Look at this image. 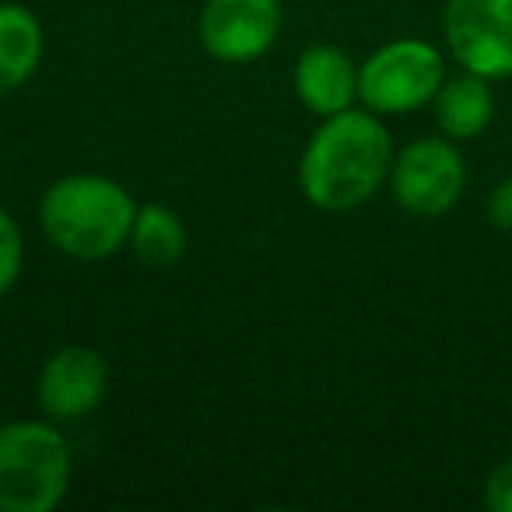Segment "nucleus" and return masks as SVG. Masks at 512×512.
Segmentation results:
<instances>
[{
  "instance_id": "obj_9",
  "label": "nucleus",
  "mask_w": 512,
  "mask_h": 512,
  "mask_svg": "<svg viewBox=\"0 0 512 512\" xmlns=\"http://www.w3.org/2000/svg\"><path fill=\"white\" fill-rule=\"evenodd\" d=\"M292 88L309 113L327 120L358 102V64L341 46L316 43L295 60Z\"/></svg>"
},
{
  "instance_id": "obj_14",
  "label": "nucleus",
  "mask_w": 512,
  "mask_h": 512,
  "mask_svg": "<svg viewBox=\"0 0 512 512\" xmlns=\"http://www.w3.org/2000/svg\"><path fill=\"white\" fill-rule=\"evenodd\" d=\"M484 509L491 512H512V456L491 467L484 477Z\"/></svg>"
},
{
  "instance_id": "obj_4",
  "label": "nucleus",
  "mask_w": 512,
  "mask_h": 512,
  "mask_svg": "<svg viewBox=\"0 0 512 512\" xmlns=\"http://www.w3.org/2000/svg\"><path fill=\"white\" fill-rule=\"evenodd\" d=\"M446 57L425 39H390L358 64V102L376 116H404L432 106L446 81Z\"/></svg>"
},
{
  "instance_id": "obj_6",
  "label": "nucleus",
  "mask_w": 512,
  "mask_h": 512,
  "mask_svg": "<svg viewBox=\"0 0 512 512\" xmlns=\"http://www.w3.org/2000/svg\"><path fill=\"white\" fill-rule=\"evenodd\" d=\"M442 39L460 71L488 81L512 78V0H446Z\"/></svg>"
},
{
  "instance_id": "obj_12",
  "label": "nucleus",
  "mask_w": 512,
  "mask_h": 512,
  "mask_svg": "<svg viewBox=\"0 0 512 512\" xmlns=\"http://www.w3.org/2000/svg\"><path fill=\"white\" fill-rule=\"evenodd\" d=\"M130 249L141 260L144 267H176L186 253V225L172 207L148 200V204L137 207L134 228H130Z\"/></svg>"
},
{
  "instance_id": "obj_11",
  "label": "nucleus",
  "mask_w": 512,
  "mask_h": 512,
  "mask_svg": "<svg viewBox=\"0 0 512 512\" xmlns=\"http://www.w3.org/2000/svg\"><path fill=\"white\" fill-rule=\"evenodd\" d=\"M432 113L439 123V134L449 141H474L495 120V92L488 78H477L470 71H460L456 78H446L432 99Z\"/></svg>"
},
{
  "instance_id": "obj_5",
  "label": "nucleus",
  "mask_w": 512,
  "mask_h": 512,
  "mask_svg": "<svg viewBox=\"0 0 512 512\" xmlns=\"http://www.w3.org/2000/svg\"><path fill=\"white\" fill-rule=\"evenodd\" d=\"M393 200L414 218H439L460 204L467 190V162L446 134L414 137L393 155Z\"/></svg>"
},
{
  "instance_id": "obj_1",
  "label": "nucleus",
  "mask_w": 512,
  "mask_h": 512,
  "mask_svg": "<svg viewBox=\"0 0 512 512\" xmlns=\"http://www.w3.org/2000/svg\"><path fill=\"white\" fill-rule=\"evenodd\" d=\"M393 155L383 116L351 106L313 130L299 158V186L316 211L348 214L390 183Z\"/></svg>"
},
{
  "instance_id": "obj_10",
  "label": "nucleus",
  "mask_w": 512,
  "mask_h": 512,
  "mask_svg": "<svg viewBox=\"0 0 512 512\" xmlns=\"http://www.w3.org/2000/svg\"><path fill=\"white\" fill-rule=\"evenodd\" d=\"M46 53L43 22L36 11L0 0V95H15L36 78Z\"/></svg>"
},
{
  "instance_id": "obj_8",
  "label": "nucleus",
  "mask_w": 512,
  "mask_h": 512,
  "mask_svg": "<svg viewBox=\"0 0 512 512\" xmlns=\"http://www.w3.org/2000/svg\"><path fill=\"white\" fill-rule=\"evenodd\" d=\"M109 397V362L88 344H64L46 358L36 383V400L43 418L81 421L95 414Z\"/></svg>"
},
{
  "instance_id": "obj_13",
  "label": "nucleus",
  "mask_w": 512,
  "mask_h": 512,
  "mask_svg": "<svg viewBox=\"0 0 512 512\" xmlns=\"http://www.w3.org/2000/svg\"><path fill=\"white\" fill-rule=\"evenodd\" d=\"M25 271V235L22 225L0 207V299L18 285Z\"/></svg>"
},
{
  "instance_id": "obj_7",
  "label": "nucleus",
  "mask_w": 512,
  "mask_h": 512,
  "mask_svg": "<svg viewBox=\"0 0 512 512\" xmlns=\"http://www.w3.org/2000/svg\"><path fill=\"white\" fill-rule=\"evenodd\" d=\"M281 0H204L197 32L204 50L221 64H253L278 43Z\"/></svg>"
},
{
  "instance_id": "obj_2",
  "label": "nucleus",
  "mask_w": 512,
  "mask_h": 512,
  "mask_svg": "<svg viewBox=\"0 0 512 512\" xmlns=\"http://www.w3.org/2000/svg\"><path fill=\"white\" fill-rule=\"evenodd\" d=\"M137 200L123 183L102 172H71L46 186L39 228L71 260L99 264L130 242Z\"/></svg>"
},
{
  "instance_id": "obj_15",
  "label": "nucleus",
  "mask_w": 512,
  "mask_h": 512,
  "mask_svg": "<svg viewBox=\"0 0 512 512\" xmlns=\"http://www.w3.org/2000/svg\"><path fill=\"white\" fill-rule=\"evenodd\" d=\"M488 221L502 232H512V176H505L502 183L491 190L488 197Z\"/></svg>"
},
{
  "instance_id": "obj_3",
  "label": "nucleus",
  "mask_w": 512,
  "mask_h": 512,
  "mask_svg": "<svg viewBox=\"0 0 512 512\" xmlns=\"http://www.w3.org/2000/svg\"><path fill=\"white\" fill-rule=\"evenodd\" d=\"M74 456L50 418L0 425V512H53L71 491Z\"/></svg>"
}]
</instances>
